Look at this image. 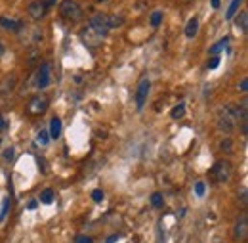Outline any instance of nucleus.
<instances>
[{
  "instance_id": "obj_1",
  "label": "nucleus",
  "mask_w": 248,
  "mask_h": 243,
  "mask_svg": "<svg viewBox=\"0 0 248 243\" xmlns=\"http://www.w3.org/2000/svg\"><path fill=\"white\" fill-rule=\"evenodd\" d=\"M237 124L239 121H237V105L235 104H227L217 111V128L221 132L229 134L237 128Z\"/></svg>"
},
{
  "instance_id": "obj_2",
  "label": "nucleus",
  "mask_w": 248,
  "mask_h": 243,
  "mask_svg": "<svg viewBox=\"0 0 248 243\" xmlns=\"http://www.w3.org/2000/svg\"><path fill=\"white\" fill-rule=\"evenodd\" d=\"M60 16L69 23H78L84 19V10L77 0H63L60 4Z\"/></svg>"
},
{
  "instance_id": "obj_3",
  "label": "nucleus",
  "mask_w": 248,
  "mask_h": 243,
  "mask_svg": "<svg viewBox=\"0 0 248 243\" xmlns=\"http://www.w3.org/2000/svg\"><path fill=\"white\" fill-rule=\"evenodd\" d=\"M48 107H50L48 98L36 94V96H32L31 100L27 102V105H25V113L31 115V117H40V115H44V113L48 111Z\"/></svg>"
},
{
  "instance_id": "obj_4",
  "label": "nucleus",
  "mask_w": 248,
  "mask_h": 243,
  "mask_svg": "<svg viewBox=\"0 0 248 243\" xmlns=\"http://www.w3.org/2000/svg\"><path fill=\"white\" fill-rule=\"evenodd\" d=\"M105 36H107L105 33L93 29L90 25H86L84 29L80 31V40H82V44H86L88 48H97V46H101L103 40H105Z\"/></svg>"
},
{
  "instance_id": "obj_5",
  "label": "nucleus",
  "mask_w": 248,
  "mask_h": 243,
  "mask_svg": "<svg viewBox=\"0 0 248 243\" xmlns=\"http://www.w3.org/2000/svg\"><path fill=\"white\" fill-rule=\"evenodd\" d=\"M231 174H233V165H231V161H227V159L217 161L216 165L212 167V176H214V180H216L217 184L229 182Z\"/></svg>"
},
{
  "instance_id": "obj_6",
  "label": "nucleus",
  "mask_w": 248,
  "mask_h": 243,
  "mask_svg": "<svg viewBox=\"0 0 248 243\" xmlns=\"http://www.w3.org/2000/svg\"><path fill=\"white\" fill-rule=\"evenodd\" d=\"M19 35V38H21V42L23 44H27V46H34V44H40V40H42V29H38V27H27V25H23V29L17 33Z\"/></svg>"
},
{
  "instance_id": "obj_7",
  "label": "nucleus",
  "mask_w": 248,
  "mask_h": 243,
  "mask_svg": "<svg viewBox=\"0 0 248 243\" xmlns=\"http://www.w3.org/2000/svg\"><path fill=\"white\" fill-rule=\"evenodd\" d=\"M149 90H151V81L147 77H143L140 83H138V88H136V109L141 111L145 102H147V96H149Z\"/></svg>"
},
{
  "instance_id": "obj_8",
  "label": "nucleus",
  "mask_w": 248,
  "mask_h": 243,
  "mask_svg": "<svg viewBox=\"0 0 248 243\" xmlns=\"http://www.w3.org/2000/svg\"><path fill=\"white\" fill-rule=\"evenodd\" d=\"M233 238L237 242H245L248 238V214L243 213L233 224Z\"/></svg>"
},
{
  "instance_id": "obj_9",
  "label": "nucleus",
  "mask_w": 248,
  "mask_h": 243,
  "mask_svg": "<svg viewBox=\"0 0 248 243\" xmlns=\"http://www.w3.org/2000/svg\"><path fill=\"white\" fill-rule=\"evenodd\" d=\"M50 79H52L50 63H42V65L38 67V71H36V81H34L36 88H38V90H44V88L50 85Z\"/></svg>"
},
{
  "instance_id": "obj_10",
  "label": "nucleus",
  "mask_w": 248,
  "mask_h": 243,
  "mask_svg": "<svg viewBox=\"0 0 248 243\" xmlns=\"http://www.w3.org/2000/svg\"><path fill=\"white\" fill-rule=\"evenodd\" d=\"M46 10H48V6H46V2H42V0H32L31 4L27 6V14L31 16V19H34V21L42 19V17L46 16Z\"/></svg>"
},
{
  "instance_id": "obj_11",
  "label": "nucleus",
  "mask_w": 248,
  "mask_h": 243,
  "mask_svg": "<svg viewBox=\"0 0 248 243\" xmlns=\"http://www.w3.org/2000/svg\"><path fill=\"white\" fill-rule=\"evenodd\" d=\"M23 21L21 19H14V17H6V16H2L0 17V27L4 31H10V33H19V31L23 29Z\"/></svg>"
},
{
  "instance_id": "obj_12",
  "label": "nucleus",
  "mask_w": 248,
  "mask_h": 243,
  "mask_svg": "<svg viewBox=\"0 0 248 243\" xmlns=\"http://www.w3.org/2000/svg\"><path fill=\"white\" fill-rule=\"evenodd\" d=\"M16 81H17V79H16V75H14V73H12V75H8V77L0 83V96H8L10 92L14 90Z\"/></svg>"
},
{
  "instance_id": "obj_13",
  "label": "nucleus",
  "mask_w": 248,
  "mask_h": 243,
  "mask_svg": "<svg viewBox=\"0 0 248 243\" xmlns=\"http://www.w3.org/2000/svg\"><path fill=\"white\" fill-rule=\"evenodd\" d=\"M48 134H50V140H58L62 136V119L60 117H52Z\"/></svg>"
},
{
  "instance_id": "obj_14",
  "label": "nucleus",
  "mask_w": 248,
  "mask_h": 243,
  "mask_svg": "<svg viewBox=\"0 0 248 243\" xmlns=\"http://www.w3.org/2000/svg\"><path fill=\"white\" fill-rule=\"evenodd\" d=\"M235 27H237V31H241L243 35L247 33L248 29V12H239V16L235 17Z\"/></svg>"
},
{
  "instance_id": "obj_15",
  "label": "nucleus",
  "mask_w": 248,
  "mask_h": 243,
  "mask_svg": "<svg viewBox=\"0 0 248 243\" xmlns=\"http://www.w3.org/2000/svg\"><path fill=\"white\" fill-rule=\"evenodd\" d=\"M227 44H229V36L219 38L214 46H210V48H208V54H210V56H217L219 52H223V50L227 48Z\"/></svg>"
},
{
  "instance_id": "obj_16",
  "label": "nucleus",
  "mask_w": 248,
  "mask_h": 243,
  "mask_svg": "<svg viewBox=\"0 0 248 243\" xmlns=\"http://www.w3.org/2000/svg\"><path fill=\"white\" fill-rule=\"evenodd\" d=\"M199 33V19L197 17H191L186 25V36L187 38H195Z\"/></svg>"
},
{
  "instance_id": "obj_17",
  "label": "nucleus",
  "mask_w": 248,
  "mask_h": 243,
  "mask_svg": "<svg viewBox=\"0 0 248 243\" xmlns=\"http://www.w3.org/2000/svg\"><path fill=\"white\" fill-rule=\"evenodd\" d=\"M241 4H243V0H231V4H229V8H227V14H225V19H233V17L237 16Z\"/></svg>"
},
{
  "instance_id": "obj_18",
  "label": "nucleus",
  "mask_w": 248,
  "mask_h": 243,
  "mask_svg": "<svg viewBox=\"0 0 248 243\" xmlns=\"http://www.w3.org/2000/svg\"><path fill=\"white\" fill-rule=\"evenodd\" d=\"M40 201H42L44 205H50V203L54 201V190H52V188H46V190L40 193Z\"/></svg>"
},
{
  "instance_id": "obj_19",
  "label": "nucleus",
  "mask_w": 248,
  "mask_h": 243,
  "mask_svg": "<svg viewBox=\"0 0 248 243\" xmlns=\"http://www.w3.org/2000/svg\"><path fill=\"white\" fill-rule=\"evenodd\" d=\"M162 17H164V14H162L160 10H155V12L151 14V17H149V23H151V27H158V25L162 23Z\"/></svg>"
},
{
  "instance_id": "obj_20",
  "label": "nucleus",
  "mask_w": 248,
  "mask_h": 243,
  "mask_svg": "<svg viewBox=\"0 0 248 243\" xmlns=\"http://www.w3.org/2000/svg\"><path fill=\"white\" fill-rule=\"evenodd\" d=\"M184 113H186V104H178V105L170 111V117H172V119H180V117H184Z\"/></svg>"
},
{
  "instance_id": "obj_21",
  "label": "nucleus",
  "mask_w": 248,
  "mask_h": 243,
  "mask_svg": "<svg viewBox=\"0 0 248 243\" xmlns=\"http://www.w3.org/2000/svg\"><path fill=\"white\" fill-rule=\"evenodd\" d=\"M36 142L44 148V146H48L50 144V134H48V130H40L38 134H36Z\"/></svg>"
},
{
  "instance_id": "obj_22",
  "label": "nucleus",
  "mask_w": 248,
  "mask_h": 243,
  "mask_svg": "<svg viewBox=\"0 0 248 243\" xmlns=\"http://www.w3.org/2000/svg\"><path fill=\"white\" fill-rule=\"evenodd\" d=\"M151 205H153L155 209H162V205H164V197H162V193L155 191V193L151 195Z\"/></svg>"
},
{
  "instance_id": "obj_23",
  "label": "nucleus",
  "mask_w": 248,
  "mask_h": 243,
  "mask_svg": "<svg viewBox=\"0 0 248 243\" xmlns=\"http://www.w3.org/2000/svg\"><path fill=\"white\" fill-rule=\"evenodd\" d=\"M193 190H195V195H197V197H204V193H206V184L199 180V182H195Z\"/></svg>"
},
{
  "instance_id": "obj_24",
  "label": "nucleus",
  "mask_w": 248,
  "mask_h": 243,
  "mask_svg": "<svg viewBox=\"0 0 248 243\" xmlns=\"http://www.w3.org/2000/svg\"><path fill=\"white\" fill-rule=\"evenodd\" d=\"M233 148V142H231V138H225V140H221V144H219V150L221 152H229Z\"/></svg>"
},
{
  "instance_id": "obj_25",
  "label": "nucleus",
  "mask_w": 248,
  "mask_h": 243,
  "mask_svg": "<svg viewBox=\"0 0 248 243\" xmlns=\"http://www.w3.org/2000/svg\"><path fill=\"white\" fill-rule=\"evenodd\" d=\"M90 195H92V199L95 201V203H101V201H103V197H105L101 190H93V191L90 193Z\"/></svg>"
},
{
  "instance_id": "obj_26",
  "label": "nucleus",
  "mask_w": 248,
  "mask_h": 243,
  "mask_svg": "<svg viewBox=\"0 0 248 243\" xmlns=\"http://www.w3.org/2000/svg\"><path fill=\"white\" fill-rule=\"evenodd\" d=\"M14 155H16V150H14V148H8V150H4V161H6V163L14 161Z\"/></svg>"
},
{
  "instance_id": "obj_27",
  "label": "nucleus",
  "mask_w": 248,
  "mask_h": 243,
  "mask_svg": "<svg viewBox=\"0 0 248 243\" xmlns=\"http://www.w3.org/2000/svg\"><path fill=\"white\" fill-rule=\"evenodd\" d=\"M8 207H10V199L6 197L4 203H2V209H0V220H4V216L8 214Z\"/></svg>"
},
{
  "instance_id": "obj_28",
  "label": "nucleus",
  "mask_w": 248,
  "mask_h": 243,
  "mask_svg": "<svg viewBox=\"0 0 248 243\" xmlns=\"http://www.w3.org/2000/svg\"><path fill=\"white\" fill-rule=\"evenodd\" d=\"M239 92H241V94H247L248 92V79L247 77H243V79H241V83H239Z\"/></svg>"
},
{
  "instance_id": "obj_29",
  "label": "nucleus",
  "mask_w": 248,
  "mask_h": 243,
  "mask_svg": "<svg viewBox=\"0 0 248 243\" xmlns=\"http://www.w3.org/2000/svg\"><path fill=\"white\" fill-rule=\"evenodd\" d=\"M217 65H219V56H214V58H210V61H208V69H216Z\"/></svg>"
},
{
  "instance_id": "obj_30",
  "label": "nucleus",
  "mask_w": 248,
  "mask_h": 243,
  "mask_svg": "<svg viewBox=\"0 0 248 243\" xmlns=\"http://www.w3.org/2000/svg\"><path fill=\"white\" fill-rule=\"evenodd\" d=\"M75 243H92V238H88V236H77Z\"/></svg>"
},
{
  "instance_id": "obj_31",
  "label": "nucleus",
  "mask_w": 248,
  "mask_h": 243,
  "mask_svg": "<svg viewBox=\"0 0 248 243\" xmlns=\"http://www.w3.org/2000/svg\"><path fill=\"white\" fill-rule=\"evenodd\" d=\"M248 191H247V188H243V190H241V203H243V205H245V207H247V203H248Z\"/></svg>"
},
{
  "instance_id": "obj_32",
  "label": "nucleus",
  "mask_w": 248,
  "mask_h": 243,
  "mask_svg": "<svg viewBox=\"0 0 248 243\" xmlns=\"http://www.w3.org/2000/svg\"><path fill=\"white\" fill-rule=\"evenodd\" d=\"M36 58H38V52H36V50H34V52H32L31 56H29V60H27V65H32V63H34V61H36Z\"/></svg>"
},
{
  "instance_id": "obj_33",
  "label": "nucleus",
  "mask_w": 248,
  "mask_h": 243,
  "mask_svg": "<svg viewBox=\"0 0 248 243\" xmlns=\"http://www.w3.org/2000/svg\"><path fill=\"white\" fill-rule=\"evenodd\" d=\"M119 238H121L119 234H113V236H109V238H107V242H105V243H115L117 240H119Z\"/></svg>"
},
{
  "instance_id": "obj_34",
  "label": "nucleus",
  "mask_w": 248,
  "mask_h": 243,
  "mask_svg": "<svg viewBox=\"0 0 248 243\" xmlns=\"http://www.w3.org/2000/svg\"><path fill=\"white\" fill-rule=\"evenodd\" d=\"M6 128V121H4V115L0 113V134H2V130Z\"/></svg>"
},
{
  "instance_id": "obj_35",
  "label": "nucleus",
  "mask_w": 248,
  "mask_h": 243,
  "mask_svg": "<svg viewBox=\"0 0 248 243\" xmlns=\"http://www.w3.org/2000/svg\"><path fill=\"white\" fill-rule=\"evenodd\" d=\"M210 4H212V8H214V10H217V8H219V4H221V0H210Z\"/></svg>"
},
{
  "instance_id": "obj_36",
  "label": "nucleus",
  "mask_w": 248,
  "mask_h": 243,
  "mask_svg": "<svg viewBox=\"0 0 248 243\" xmlns=\"http://www.w3.org/2000/svg\"><path fill=\"white\" fill-rule=\"evenodd\" d=\"M36 205H38V203H36V201H29V205H27V209H36Z\"/></svg>"
},
{
  "instance_id": "obj_37",
  "label": "nucleus",
  "mask_w": 248,
  "mask_h": 243,
  "mask_svg": "<svg viewBox=\"0 0 248 243\" xmlns=\"http://www.w3.org/2000/svg\"><path fill=\"white\" fill-rule=\"evenodd\" d=\"M2 56H4V44L0 42V58H2Z\"/></svg>"
},
{
  "instance_id": "obj_38",
  "label": "nucleus",
  "mask_w": 248,
  "mask_h": 243,
  "mask_svg": "<svg viewBox=\"0 0 248 243\" xmlns=\"http://www.w3.org/2000/svg\"><path fill=\"white\" fill-rule=\"evenodd\" d=\"M52 4H56V0H48L46 2V6H52Z\"/></svg>"
},
{
  "instance_id": "obj_39",
  "label": "nucleus",
  "mask_w": 248,
  "mask_h": 243,
  "mask_svg": "<svg viewBox=\"0 0 248 243\" xmlns=\"http://www.w3.org/2000/svg\"><path fill=\"white\" fill-rule=\"evenodd\" d=\"M182 2H193V0H182Z\"/></svg>"
}]
</instances>
